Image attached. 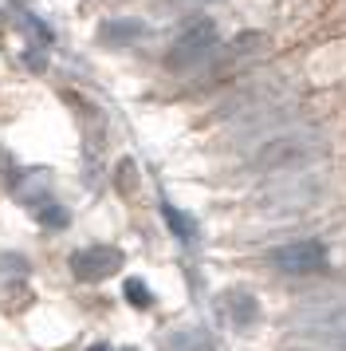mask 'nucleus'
I'll list each match as a JSON object with an SVG mask.
<instances>
[{"mask_svg": "<svg viewBox=\"0 0 346 351\" xmlns=\"http://www.w3.org/2000/svg\"><path fill=\"white\" fill-rule=\"evenodd\" d=\"M323 150H327V143L319 134H280L252 154V166L260 174H287V170H303V166L319 162Z\"/></svg>", "mask_w": 346, "mask_h": 351, "instance_id": "nucleus-1", "label": "nucleus"}, {"mask_svg": "<svg viewBox=\"0 0 346 351\" xmlns=\"http://www.w3.org/2000/svg\"><path fill=\"white\" fill-rule=\"evenodd\" d=\"M217 48V24L209 16L193 20L181 28V36L173 40V48L165 51V67L170 71H189V67H197L209 60V51Z\"/></svg>", "mask_w": 346, "mask_h": 351, "instance_id": "nucleus-2", "label": "nucleus"}, {"mask_svg": "<svg viewBox=\"0 0 346 351\" xmlns=\"http://www.w3.org/2000/svg\"><path fill=\"white\" fill-rule=\"evenodd\" d=\"M267 261L283 276H315L327 269V245L323 241H287L280 249H271Z\"/></svg>", "mask_w": 346, "mask_h": 351, "instance_id": "nucleus-3", "label": "nucleus"}, {"mask_svg": "<svg viewBox=\"0 0 346 351\" xmlns=\"http://www.w3.org/2000/svg\"><path fill=\"white\" fill-rule=\"evenodd\" d=\"M122 269V253L114 249V245H87V249H79L71 256V272H75L79 280H107L114 272Z\"/></svg>", "mask_w": 346, "mask_h": 351, "instance_id": "nucleus-4", "label": "nucleus"}, {"mask_svg": "<svg viewBox=\"0 0 346 351\" xmlns=\"http://www.w3.org/2000/svg\"><path fill=\"white\" fill-rule=\"evenodd\" d=\"M220 312H224V319L232 328H252L260 319V300L252 292H244V288H232V292L220 296Z\"/></svg>", "mask_w": 346, "mask_h": 351, "instance_id": "nucleus-5", "label": "nucleus"}, {"mask_svg": "<svg viewBox=\"0 0 346 351\" xmlns=\"http://www.w3.org/2000/svg\"><path fill=\"white\" fill-rule=\"evenodd\" d=\"M142 36H146V24H142V20H130V16L103 20V24H98V40H103V44H134Z\"/></svg>", "mask_w": 346, "mask_h": 351, "instance_id": "nucleus-6", "label": "nucleus"}, {"mask_svg": "<svg viewBox=\"0 0 346 351\" xmlns=\"http://www.w3.org/2000/svg\"><path fill=\"white\" fill-rule=\"evenodd\" d=\"M31 213H36V221L44 225V229H67V225H71V213H67V206H59L55 197L36 202V206H31Z\"/></svg>", "mask_w": 346, "mask_h": 351, "instance_id": "nucleus-7", "label": "nucleus"}, {"mask_svg": "<svg viewBox=\"0 0 346 351\" xmlns=\"http://www.w3.org/2000/svg\"><path fill=\"white\" fill-rule=\"evenodd\" d=\"M161 217L170 221V229H173L181 241H193V237H197V225H193V217H189V213H181L177 206H170V202H165V206H161Z\"/></svg>", "mask_w": 346, "mask_h": 351, "instance_id": "nucleus-8", "label": "nucleus"}, {"mask_svg": "<svg viewBox=\"0 0 346 351\" xmlns=\"http://www.w3.org/2000/svg\"><path fill=\"white\" fill-rule=\"evenodd\" d=\"M122 296H126L130 304H134V308H150V304H154V296H150V288L142 285L138 276H130V280L122 285Z\"/></svg>", "mask_w": 346, "mask_h": 351, "instance_id": "nucleus-9", "label": "nucleus"}, {"mask_svg": "<svg viewBox=\"0 0 346 351\" xmlns=\"http://www.w3.org/2000/svg\"><path fill=\"white\" fill-rule=\"evenodd\" d=\"M87 351H110V348H107V343H91Z\"/></svg>", "mask_w": 346, "mask_h": 351, "instance_id": "nucleus-10", "label": "nucleus"}, {"mask_svg": "<svg viewBox=\"0 0 346 351\" xmlns=\"http://www.w3.org/2000/svg\"><path fill=\"white\" fill-rule=\"evenodd\" d=\"M122 351H134V348H122Z\"/></svg>", "mask_w": 346, "mask_h": 351, "instance_id": "nucleus-11", "label": "nucleus"}]
</instances>
